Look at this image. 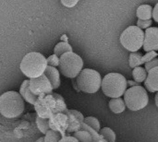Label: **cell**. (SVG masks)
<instances>
[{
	"mask_svg": "<svg viewBox=\"0 0 158 142\" xmlns=\"http://www.w3.org/2000/svg\"><path fill=\"white\" fill-rule=\"evenodd\" d=\"M48 67L47 58L38 52H31L27 54L21 60L19 68L30 79L43 76Z\"/></svg>",
	"mask_w": 158,
	"mask_h": 142,
	"instance_id": "cell-1",
	"label": "cell"
},
{
	"mask_svg": "<svg viewBox=\"0 0 158 142\" xmlns=\"http://www.w3.org/2000/svg\"><path fill=\"white\" fill-rule=\"evenodd\" d=\"M23 98L17 91H6L0 97V114L6 118H17L24 112Z\"/></svg>",
	"mask_w": 158,
	"mask_h": 142,
	"instance_id": "cell-2",
	"label": "cell"
},
{
	"mask_svg": "<svg viewBox=\"0 0 158 142\" xmlns=\"http://www.w3.org/2000/svg\"><path fill=\"white\" fill-rule=\"evenodd\" d=\"M127 86L128 82L123 75L119 73H109L104 77L101 89L106 96L111 99H117L126 93Z\"/></svg>",
	"mask_w": 158,
	"mask_h": 142,
	"instance_id": "cell-3",
	"label": "cell"
},
{
	"mask_svg": "<svg viewBox=\"0 0 158 142\" xmlns=\"http://www.w3.org/2000/svg\"><path fill=\"white\" fill-rule=\"evenodd\" d=\"M102 78L99 72L85 68L76 79V84L80 91L85 93H95L102 87Z\"/></svg>",
	"mask_w": 158,
	"mask_h": 142,
	"instance_id": "cell-4",
	"label": "cell"
},
{
	"mask_svg": "<svg viewBox=\"0 0 158 142\" xmlns=\"http://www.w3.org/2000/svg\"><path fill=\"white\" fill-rule=\"evenodd\" d=\"M145 33L137 26H130L120 35V43L122 46L132 53H136L143 47Z\"/></svg>",
	"mask_w": 158,
	"mask_h": 142,
	"instance_id": "cell-5",
	"label": "cell"
},
{
	"mask_svg": "<svg viewBox=\"0 0 158 142\" xmlns=\"http://www.w3.org/2000/svg\"><path fill=\"white\" fill-rule=\"evenodd\" d=\"M58 67L60 74L67 78L74 79L77 78L83 70V60L80 55L73 52L68 53L60 57Z\"/></svg>",
	"mask_w": 158,
	"mask_h": 142,
	"instance_id": "cell-6",
	"label": "cell"
},
{
	"mask_svg": "<svg viewBox=\"0 0 158 142\" xmlns=\"http://www.w3.org/2000/svg\"><path fill=\"white\" fill-rule=\"evenodd\" d=\"M126 107L131 111H140L145 108L149 103L146 90L142 86H133L127 90L124 94Z\"/></svg>",
	"mask_w": 158,
	"mask_h": 142,
	"instance_id": "cell-7",
	"label": "cell"
},
{
	"mask_svg": "<svg viewBox=\"0 0 158 142\" xmlns=\"http://www.w3.org/2000/svg\"><path fill=\"white\" fill-rule=\"evenodd\" d=\"M30 88L32 93L38 97L46 94H51L52 91L54 90L52 84L44 74L39 78L30 79Z\"/></svg>",
	"mask_w": 158,
	"mask_h": 142,
	"instance_id": "cell-8",
	"label": "cell"
},
{
	"mask_svg": "<svg viewBox=\"0 0 158 142\" xmlns=\"http://www.w3.org/2000/svg\"><path fill=\"white\" fill-rule=\"evenodd\" d=\"M143 50L145 52L158 51V27H151L145 30Z\"/></svg>",
	"mask_w": 158,
	"mask_h": 142,
	"instance_id": "cell-9",
	"label": "cell"
},
{
	"mask_svg": "<svg viewBox=\"0 0 158 142\" xmlns=\"http://www.w3.org/2000/svg\"><path fill=\"white\" fill-rule=\"evenodd\" d=\"M19 94L21 95V97L23 99H25V101L31 104H36L38 100H39V97L34 95L32 93V91H31V88H30V80H24L21 85H20V88H19Z\"/></svg>",
	"mask_w": 158,
	"mask_h": 142,
	"instance_id": "cell-10",
	"label": "cell"
},
{
	"mask_svg": "<svg viewBox=\"0 0 158 142\" xmlns=\"http://www.w3.org/2000/svg\"><path fill=\"white\" fill-rule=\"evenodd\" d=\"M59 73H60L59 70H57L56 67H49V66L47 67V68H46V70L44 72L45 77L48 79V80L52 84L54 90L58 89L59 86H60L61 80H60V74Z\"/></svg>",
	"mask_w": 158,
	"mask_h": 142,
	"instance_id": "cell-11",
	"label": "cell"
},
{
	"mask_svg": "<svg viewBox=\"0 0 158 142\" xmlns=\"http://www.w3.org/2000/svg\"><path fill=\"white\" fill-rule=\"evenodd\" d=\"M154 8L150 5H141L136 11L138 19L141 20H150L153 18Z\"/></svg>",
	"mask_w": 158,
	"mask_h": 142,
	"instance_id": "cell-12",
	"label": "cell"
},
{
	"mask_svg": "<svg viewBox=\"0 0 158 142\" xmlns=\"http://www.w3.org/2000/svg\"><path fill=\"white\" fill-rule=\"evenodd\" d=\"M110 110L114 114H121L125 111L126 109V103L125 101L121 98H117V99H111L110 102L108 103Z\"/></svg>",
	"mask_w": 158,
	"mask_h": 142,
	"instance_id": "cell-13",
	"label": "cell"
},
{
	"mask_svg": "<svg viewBox=\"0 0 158 142\" xmlns=\"http://www.w3.org/2000/svg\"><path fill=\"white\" fill-rule=\"evenodd\" d=\"M146 84H148L155 91L158 92V67L152 69L148 73L147 79L145 80Z\"/></svg>",
	"mask_w": 158,
	"mask_h": 142,
	"instance_id": "cell-14",
	"label": "cell"
},
{
	"mask_svg": "<svg viewBox=\"0 0 158 142\" xmlns=\"http://www.w3.org/2000/svg\"><path fill=\"white\" fill-rule=\"evenodd\" d=\"M132 76H133L135 82H137V83H141L143 81L145 82V80L147 79V77H148V72L146 71V69L144 67H137L133 68Z\"/></svg>",
	"mask_w": 158,
	"mask_h": 142,
	"instance_id": "cell-15",
	"label": "cell"
},
{
	"mask_svg": "<svg viewBox=\"0 0 158 142\" xmlns=\"http://www.w3.org/2000/svg\"><path fill=\"white\" fill-rule=\"evenodd\" d=\"M71 52H72V47L70 46V44H69L68 43H65V42L58 43L54 48V53L58 57L59 56L61 57L63 55L68 54V53H71Z\"/></svg>",
	"mask_w": 158,
	"mask_h": 142,
	"instance_id": "cell-16",
	"label": "cell"
},
{
	"mask_svg": "<svg viewBox=\"0 0 158 142\" xmlns=\"http://www.w3.org/2000/svg\"><path fill=\"white\" fill-rule=\"evenodd\" d=\"M36 124H37V128L41 131V133H43L44 135L51 129L49 119H45V118H42L40 116H38L36 118Z\"/></svg>",
	"mask_w": 158,
	"mask_h": 142,
	"instance_id": "cell-17",
	"label": "cell"
},
{
	"mask_svg": "<svg viewBox=\"0 0 158 142\" xmlns=\"http://www.w3.org/2000/svg\"><path fill=\"white\" fill-rule=\"evenodd\" d=\"M100 135L107 142H116V134L109 128H104L100 130Z\"/></svg>",
	"mask_w": 158,
	"mask_h": 142,
	"instance_id": "cell-18",
	"label": "cell"
},
{
	"mask_svg": "<svg viewBox=\"0 0 158 142\" xmlns=\"http://www.w3.org/2000/svg\"><path fill=\"white\" fill-rule=\"evenodd\" d=\"M73 137L75 139H77L79 142H94L93 137L87 131H82V130L78 131V132L74 133Z\"/></svg>",
	"mask_w": 158,
	"mask_h": 142,
	"instance_id": "cell-19",
	"label": "cell"
},
{
	"mask_svg": "<svg viewBox=\"0 0 158 142\" xmlns=\"http://www.w3.org/2000/svg\"><path fill=\"white\" fill-rule=\"evenodd\" d=\"M84 124L89 126L90 128H92L94 131L96 132H100L101 128H100V123L98 121V119L96 117L94 116H88L84 119Z\"/></svg>",
	"mask_w": 158,
	"mask_h": 142,
	"instance_id": "cell-20",
	"label": "cell"
},
{
	"mask_svg": "<svg viewBox=\"0 0 158 142\" xmlns=\"http://www.w3.org/2000/svg\"><path fill=\"white\" fill-rule=\"evenodd\" d=\"M44 140H45V142H59L62 140V138H61V135L59 134V132L50 129L45 134Z\"/></svg>",
	"mask_w": 158,
	"mask_h": 142,
	"instance_id": "cell-21",
	"label": "cell"
},
{
	"mask_svg": "<svg viewBox=\"0 0 158 142\" xmlns=\"http://www.w3.org/2000/svg\"><path fill=\"white\" fill-rule=\"evenodd\" d=\"M143 63V57L138 53H132L130 55V65L133 68L137 67L140 64Z\"/></svg>",
	"mask_w": 158,
	"mask_h": 142,
	"instance_id": "cell-22",
	"label": "cell"
},
{
	"mask_svg": "<svg viewBox=\"0 0 158 142\" xmlns=\"http://www.w3.org/2000/svg\"><path fill=\"white\" fill-rule=\"evenodd\" d=\"M59 62H60V58L57 55H56L55 54L50 55L47 58V64L49 67H59Z\"/></svg>",
	"mask_w": 158,
	"mask_h": 142,
	"instance_id": "cell-23",
	"label": "cell"
},
{
	"mask_svg": "<svg viewBox=\"0 0 158 142\" xmlns=\"http://www.w3.org/2000/svg\"><path fill=\"white\" fill-rule=\"evenodd\" d=\"M152 19L150 20H141V19H138L137 21V27H139L141 30H147L149 28H151V25H152Z\"/></svg>",
	"mask_w": 158,
	"mask_h": 142,
	"instance_id": "cell-24",
	"label": "cell"
},
{
	"mask_svg": "<svg viewBox=\"0 0 158 142\" xmlns=\"http://www.w3.org/2000/svg\"><path fill=\"white\" fill-rule=\"evenodd\" d=\"M156 67H158V58H155V59H153L152 61H150V62H147L146 64H145V69H146V71L149 73L152 69H154V68H156Z\"/></svg>",
	"mask_w": 158,
	"mask_h": 142,
	"instance_id": "cell-25",
	"label": "cell"
},
{
	"mask_svg": "<svg viewBox=\"0 0 158 142\" xmlns=\"http://www.w3.org/2000/svg\"><path fill=\"white\" fill-rule=\"evenodd\" d=\"M61 4L64 5L67 7H72V6H76L78 4V0H67V1L62 0Z\"/></svg>",
	"mask_w": 158,
	"mask_h": 142,
	"instance_id": "cell-26",
	"label": "cell"
},
{
	"mask_svg": "<svg viewBox=\"0 0 158 142\" xmlns=\"http://www.w3.org/2000/svg\"><path fill=\"white\" fill-rule=\"evenodd\" d=\"M59 142H79L74 137H64Z\"/></svg>",
	"mask_w": 158,
	"mask_h": 142,
	"instance_id": "cell-27",
	"label": "cell"
},
{
	"mask_svg": "<svg viewBox=\"0 0 158 142\" xmlns=\"http://www.w3.org/2000/svg\"><path fill=\"white\" fill-rule=\"evenodd\" d=\"M153 18L158 22V3L156 5V6L154 7V12H153Z\"/></svg>",
	"mask_w": 158,
	"mask_h": 142,
	"instance_id": "cell-28",
	"label": "cell"
},
{
	"mask_svg": "<svg viewBox=\"0 0 158 142\" xmlns=\"http://www.w3.org/2000/svg\"><path fill=\"white\" fill-rule=\"evenodd\" d=\"M144 84H145V88H146V89H147V90H148L150 92H156V91H154V90H153V89H152V88H151V87H150L148 84H146V83H144Z\"/></svg>",
	"mask_w": 158,
	"mask_h": 142,
	"instance_id": "cell-29",
	"label": "cell"
},
{
	"mask_svg": "<svg viewBox=\"0 0 158 142\" xmlns=\"http://www.w3.org/2000/svg\"><path fill=\"white\" fill-rule=\"evenodd\" d=\"M155 102H156V104L158 107V92L156 94V97H155Z\"/></svg>",
	"mask_w": 158,
	"mask_h": 142,
	"instance_id": "cell-30",
	"label": "cell"
},
{
	"mask_svg": "<svg viewBox=\"0 0 158 142\" xmlns=\"http://www.w3.org/2000/svg\"><path fill=\"white\" fill-rule=\"evenodd\" d=\"M35 142H45V140H44V138H40V139H38Z\"/></svg>",
	"mask_w": 158,
	"mask_h": 142,
	"instance_id": "cell-31",
	"label": "cell"
}]
</instances>
